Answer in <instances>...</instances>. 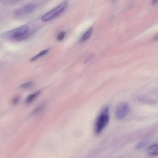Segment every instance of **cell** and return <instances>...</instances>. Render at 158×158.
<instances>
[{
  "label": "cell",
  "mask_w": 158,
  "mask_h": 158,
  "mask_svg": "<svg viewBox=\"0 0 158 158\" xmlns=\"http://www.w3.org/2000/svg\"><path fill=\"white\" fill-rule=\"evenodd\" d=\"M29 28L24 25L6 31L2 35V37L5 39H11L17 41L23 40L30 35Z\"/></svg>",
  "instance_id": "obj_1"
},
{
  "label": "cell",
  "mask_w": 158,
  "mask_h": 158,
  "mask_svg": "<svg viewBox=\"0 0 158 158\" xmlns=\"http://www.w3.org/2000/svg\"><path fill=\"white\" fill-rule=\"evenodd\" d=\"M109 113V107L106 106L100 114L96 122L95 131L96 134L101 133L108 124L110 120Z\"/></svg>",
  "instance_id": "obj_2"
},
{
  "label": "cell",
  "mask_w": 158,
  "mask_h": 158,
  "mask_svg": "<svg viewBox=\"0 0 158 158\" xmlns=\"http://www.w3.org/2000/svg\"><path fill=\"white\" fill-rule=\"evenodd\" d=\"M68 4L67 1L63 2L54 9L43 16L42 18V21L46 22L54 19L64 10Z\"/></svg>",
  "instance_id": "obj_3"
},
{
  "label": "cell",
  "mask_w": 158,
  "mask_h": 158,
  "mask_svg": "<svg viewBox=\"0 0 158 158\" xmlns=\"http://www.w3.org/2000/svg\"><path fill=\"white\" fill-rule=\"evenodd\" d=\"M130 111V107L128 104L122 103L117 107L115 112V116L118 120H121L127 116Z\"/></svg>",
  "instance_id": "obj_4"
},
{
  "label": "cell",
  "mask_w": 158,
  "mask_h": 158,
  "mask_svg": "<svg viewBox=\"0 0 158 158\" xmlns=\"http://www.w3.org/2000/svg\"><path fill=\"white\" fill-rule=\"evenodd\" d=\"M36 8L37 6L35 4H28L15 10L14 12V15L16 17H20L33 12Z\"/></svg>",
  "instance_id": "obj_5"
},
{
  "label": "cell",
  "mask_w": 158,
  "mask_h": 158,
  "mask_svg": "<svg viewBox=\"0 0 158 158\" xmlns=\"http://www.w3.org/2000/svg\"><path fill=\"white\" fill-rule=\"evenodd\" d=\"M158 144H154L150 145L147 149V153L150 155L153 156L157 155Z\"/></svg>",
  "instance_id": "obj_6"
},
{
  "label": "cell",
  "mask_w": 158,
  "mask_h": 158,
  "mask_svg": "<svg viewBox=\"0 0 158 158\" xmlns=\"http://www.w3.org/2000/svg\"><path fill=\"white\" fill-rule=\"evenodd\" d=\"M41 92V90H39L35 93L29 95L26 98L25 102L27 103L32 102L39 95Z\"/></svg>",
  "instance_id": "obj_7"
},
{
  "label": "cell",
  "mask_w": 158,
  "mask_h": 158,
  "mask_svg": "<svg viewBox=\"0 0 158 158\" xmlns=\"http://www.w3.org/2000/svg\"><path fill=\"white\" fill-rule=\"evenodd\" d=\"M93 28H90L79 39L80 42H83L87 40L91 36L93 32Z\"/></svg>",
  "instance_id": "obj_8"
},
{
  "label": "cell",
  "mask_w": 158,
  "mask_h": 158,
  "mask_svg": "<svg viewBox=\"0 0 158 158\" xmlns=\"http://www.w3.org/2000/svg\"><path fill=\"white\" fill-rule=\"evenodd\" d=\"M49 50L50 49H48L42 51L37 55L31 58V61H36L38 59L46 54L49 52Z\"/></svg>",
  "instance_id": "obj_9"
},
{
  "label": "cell",
  "mask_w": 158,
  "mask_h": 158,
  "mask_svg": "<svg viewBox=\"0 0 158 158\" xmlns=\"http://www.w3.org/2000/svg\"><path fill=\"white\" fill-rule=\"evenodd\" d=\"M148 142L146 141H143L138 142L135 146V149H139L142 148L146 146Z\"/></svg>",
  "instance_id": "obj_10"
},
{
  "label": "cell",
  "mask_w": 158,
  "mask_h": 158,
  "mask_svg": "<svg viewBox=\"0 0 158 158\" xmlns=\"http://www.w3.org/2000/svg\"><path fill=\"white\" fill-rule=\"evenodd\" d=\"M66 33L65 31H61L59 33L57 37V39L58 41L62 40L64 38L66 35Z\"/></svg>",
  "instance_id": "obj_11"
},
{
  "label": "cell",
  "mask_w": 158,
  "mask_h": 158,
  "mask_svg": "<svg viewBox=\"0 0 158 158\" xmlns=\"http://www.w3.org/2000/svg\"><path fill=\"white\" fill-rule=\"evenodd\" d=\"M44 105V104H43L39 106L33 111V114H35L40 112L42 110Z\"/></svg>",
  "instance_id": "obj_12"
},
{
  "label": "cell",
  "mask_w": 158,
  "mask_h": 158,
  "mask_svg": "<svg viewBox=\"0 0 158 158\" xmlns=\"http://www.w3.org/2000/svg\"><path fill=\"white\" fill-rule=\"evenodd\" d=\"M33 83L32 82H30L24 83L21 85L20 86L24 89H27L30 88L32 85Z\"/></svg>",
  "instance_id": "obj_13"
},
{
  "label": "cell",
  "mask_w": 158,
  "mask_h": 158,
  "mask_svg": "<svg viewBox=\"0 0 158 158\" xmlns=\"http://www.w3.org/2000/svg\"><path fill=\"white\" fill-rule=\"evenodd\" d=\"M19 97H17L15 98L13 100V103L14 105H16L18 103L19 101Z\"/></svg>",
  "instance_id": "obj_14"
},
{
  "label": "cell",
  "mask_w": 158,
  "mask_h": 158,
  "mask_svg": "<svg viewBox=\"0 0 158 158\" xmlns=\"http://www.w3.org/2000/svg\"><path fill=\"white\" fill-rule=\"evenodd\" d=\"M157 39V35L154 38V40H156Z\"/></svg>",
  "instance_id": "obj_15"
}]
</instances>
